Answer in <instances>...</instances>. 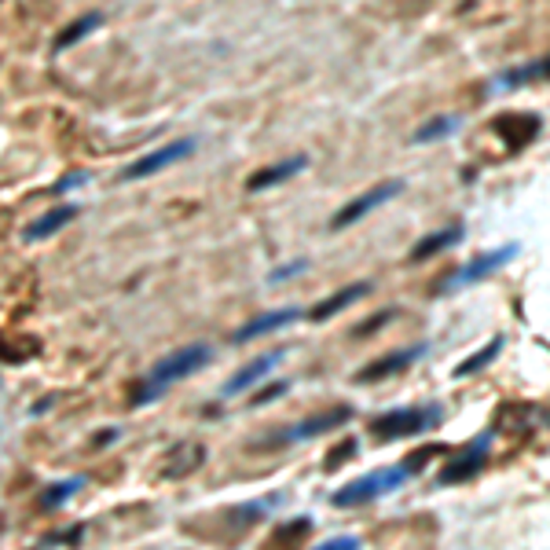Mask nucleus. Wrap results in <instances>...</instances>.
Here are the masks:
<instances>
[{
	"label": "nucleus",
	"mask_w": 550,
	"mask_h": 550,
	"mask_svg": "<svg viewBox=\"0 0 550 550\" xmlns=\"http://www.w3.org/2000/svg\"><path fill=\"white\" fill-rule=\"evenodd\" d=\"M462 238H466V227H462V224H451V227L429 231L426 238H418V242L411 246V253H407V264H422V260H429V257H437V253H444V249L459 246Z\"/></svg>",
	"instance_id": "obj_15"
},
{
	"label": "nucleus",
	"mask_w": 550,
	"mask_h": 550,
	"mask_svg": "<svg viewBox=\"0 0 550 550\" xmlns=\"http://www.w3.org/2000/svg\"><path fill=\"white\" fill-rule=\"evenodd\" d=\"M532 81H550V56H546V59H532V63H524V67H517V70L499 74V78L492 81V92H513V89L532 85Z\"/></svg>",
	"instance_id": "obj_17"
},
{
	"label": "nucleus",
	"mask_w": 550,
	"mask_h": 550,
	"mask_svg": "<svg viewBox=\"0 0 550 550\" xmlns=\"http://www.w3.org/2000/svg\"><path fill=\"white\" fill-rule=\"evenodd\" d=\"M81 539H85V524H67L59 532H48L41 539V546H78Z\"/></svg>",
	"instance_id": "obj_23"
},
{
	"label": "nucleus",
	"mask_w": 550,
	"mask_h": 550,
	"mask_svg": "<svg viewBox=\"0 0 550 550\" xmlns=\"http://www.w3.org/2000/svg\"><path fill=\"white\" fill-rule=\"evenodd\" d=\"M305 169H309V154H291V158L275 162V165L257 169V173L246 180V191H249V195H260V191H268V187H280V184L294 180V176L305 173Z\"/></svg>",
	"instance_id": "obj_10"
},
{
	"label": "nucleus",
	"mask_w": 550,
	"mask_h": 550,
	"mask_svg": "<svg viewBox=\"0 0 550 550\" xmlns=\"http://www.w3.org/2000/svg\"><path fill=\"white\" fill-rule=\"evenodd\" d=\"M209 360H213V349H209L206 342H191V345H184V349L169 353V356H165V360H158V364L147 371V378L132 389L129 407H147V404H154V400H158L169 386H176V382L191 378V375H195V371H202Z\"/></svg>",
	"instance_id": "obj_1"
},
{
	"label": "nucleus",
	"mask_w": 550,
	"mask_h": 550,
	"mask_svg": "<svg viewBox=\"0 0 550 550\" xmlns=\"http://www.w3.org/2000/svg\"><path fill=\"white\" fill-rule=\"evenodd\" d=\"M400 191H404V180H382V184H375L371 191H364L360 198H353L349 206H342V209L331 217V231H345V227L360 224L367 213L382 209V206H386V202H393Z\"/></svg>",
	"instance_id": "obj_6"
},
{
	"label": "nucleus",
	"mask_w": 550,
	"mask_h": 550,
	"mask_svg": "<svg viewBox=\"0 0 550 550\" xmlns=\"http://www.w3.org/2000/svg\"><path fill=\"white\" fill-rule=\"evenodd\" d=\"M517 253H521V246H517V242H506V246H499V249H488V253H481V257L466 260L462 268H455V271L448 275V280H444L440 294H451V291H462V287H473V283L488 280V275L502 271V268H506Z\"/></svg>",
	"instance_id": "obj_4"
},
{
	"label": "nucleus",
	"mask_w": 550,
	"mask_h": 550,
	"mask_svg": "<svg viewBox=\"0 0 550 550\" xmlns=\"http://www.w3.org/2000/svg\"><path fill=\"white\" fill-rule=\"evenodd\" d=\"M389 320H397V309H386L382 316H375V320H367V323H360V327H356L353 334H356V338H360V334H375V331H378L382 323H389Z\"/></svg>",
	"instance_id": "obj_30"
},
{
	"label": "nucleus",
	"mask_w": 550,
	"mask_h": 550,
	"mask_svg": "<svg viewBox=\"0 0 550 550\" xmlns=\"http://www.w3.org/2000/svg\"><path fill=\"white\" fill-rule=\"evenodd\" d=\"M349 418H353V407H349V404H342V407H327V411H320V415H312V418H301V422L287 426L283 433H275V437H271V444H301V440L323 437V433H331V429H342Z\"/></svg>",
	"instance_id": "obj_7"
},
{
	"label": "nucleus",
	"mask_w": 550,
	"mask_h": 550,
	"mask_svg": "<svg viewBox=\"0 0 550 550\" xmlns=\"http://www.w3.org/2000/svg\"><path fill=\"white\" fill-rule=\"evenodd\" d=\"M78 213H81V206H78V202H74V206H56L52 213L37 217V220H34V224H30V227L23 231V238H26V242H41V238H52V235H56V231H63V227H67V224H70V220H74Z\"/></svg>",
	"instance_id": "obj_18"
},
{
	"label": "nucleus",
	"mask_w": 550,
	"mask_h": 550,
	"mask_svg": "<svg viewBox=\"0 0 550 550\" xmlns=\"http://www.w3.org/2000/svg\"><path fill=\"white\" fill-rule=\"evenodd\" d=\"M502 342H506V338H502V334H495V338H492V342H488L484 349H477L473 356H466L462 364H455V371H451V378H470V375H477V371H484V367H492V364H495V356L502 353Z\"/></svg>",
	"instance_id": "obj_20"
},
{
	"label": "nucleus",
	"mask_w": 550,
	"mask_h": 550,
	"mask_svg": "<svg viewBox=\"0 0 550 550\" xmlns=\"http://www.w3.org/2000/svg\"><path fill=\"white\" fill-rule=\"evenodd\" d=\"M195 147H198V140H191V136L173 140V143H165V147H158V151H151V154L136 158L132 165H125L118 176H122V180H143V176H154V173H162L165 165H173V162H180V158L195 154Z\"/></svg>",
	"instance_id": "obj_8"
},
{
	"label": "nucleus",
	"mask_w": 550,
	"mask_h": 550,
	"mask_svg": "<svg viewBox=\"0 0 550 550\" xmlns=\"http://www.w3.org/2000/svg\"><path fill=\"white\" fill-rule=\"evenodd\" d=\"M81 184H89V173L81 169V173H67V176H59L52 187H48V195L52 198H59V195H67V191H78Z\"/></svg>",
	"instance_id": "obj_25"
},
{
	"label": "nucleus",
	"mask_w": 550,
	"mask_h": 550,
	"mask_svg": "<svg viewBox=\"0 0 550 550\" xmlns=\"http://www.w3.org/2000/svg\"><path fill=\"white\" fill-rule=\"evenodd\" d=\"M309 268V260H294V264H283V268H275L271 275H268V283H287L291 275H301Z\"/></svg>",
	"instance_id": "obj_27"
},
{
	"label": "nucleus",
	"mask_w": 550,
	"mask_h": 550,
	"mask_svg": "<svg viewBox=\"0 0 550 550\" xmlns=\"http://www.w3.org/2000/svg\"><path fill=\"white\" fill-rule=\"evenodd\" d=\"M492 440H495V429H488V433H481V437H473L466 448H459L451 459H448V466L437 473V484L440 488H448V484H462V481H473L481 470H484V462H488V455H492Z\"/></svg>",
	"instance_id": "obj_5"
},
{
	"label": "nucleus",
	"mask_w": 550,
	"mask_h": 550,
	"mask_svg": "<svg viewBox=\"0 0 550 550\" xmlns=\"http://www.w3.org/2000/svg\"><path fill=\"white\" fill-rule=\"evenodd\" d=\"M100 26H103V16H100V12H89V16L74 19V23H70V26H67V30H63L56 41H52V52L59 56V52H67V48L81 45V41H85V37H92Z\"/></svg>",
	"instance_id": "obj_19"
},
{
	"label": "nucleus",
	"mask_w": 550,
	"mask_h": 550,
	"mask_svg": "<svg viewBox=\"0 0 550 550\" xmlns=\"http://www.w3.org/2000/svg\"><path fill=\"white\" fill-rule=\"evenodd\" d=\"M415 473H418V466H415L411 459H407V462H400V466H386V470L364 473V477L349 481L345 488H338V492L331 495V506H338V510H356V506H367V502H375V499H382V495H389V492L404 488V484H407Z\"/></svg>",
	"instance_id": "obj_2"
},
{
	"label": "nucleus",
	"mask_w": 550,
	"mask_h": 550,
	"mask_svg": "<svg viewBox=\"0 0 550 550\" xmlns=\"http://www.w3.org/2000/svg\"><path fill=\"white\" fill-rule=\"evenodd\" d=\"M426 353H429L426 342H418V345H411V349H393V353L378 356L375 364H367V367L356 375V386H367V382H382V378H389V375H400V371H407L415 360H422Z\"/></svg>",
	"instance_id": "obj_9"
},
{
	"label": "nucleus",
	"mask_w": 550,
	"mask_h": 550,
	"mask_svg": "<svg viewBox=\"0 0 550 550\" xmlns=\"http://www.w3.org/2000/svg\"><path fill=\"white\" fill-rule=\"evenodd\" d=\"M305 532H312V517H298V521H291L283 528H275V543H294Z\"/></svg>",
	"instance_id": "obj_24"
},
{
	"label": "nucleus",
	"mask_w": 550,
	"mask_h": 550,
	"mask_svg": "<svg viewBox=\"0 0 550 550\" xmlns=\"http://www.w3.org/2000/svg\"><path fill=\"white\" fill-rule=\"evenodd\" d=\"M287 389H291V382H271V386H264V389H260V393L249 400V407H264V404H271L275 397H283Z\"/></svg>",
	"instance_id": "obj_26"
},
{
	"label": "nucleus",
	"mask_w": 550,
	"mask_h": 550,
	"mask_svg": "<svg viewBox=\"0 0 550 550\" xmlns=\"http://www.w3.org/2000/svg\"><path fill=\"white\" fill-rule=\"evenodd\" d=\"M85 488V477L78 473V477H63V481H56V484H48L45 492H41V510H59L67 499H74L78 492Z\"/></svg>",
	"instance_id": "obj_22"
},
{
	"label": "nucleus",
	"mask_w": 550,
	"mask_h": 550,
	"mask_svg": "<svg viewBox=\"0 0 550 550\" xmlns=\"http://www.w3.org/2000/svg\"><path fill=\"white\" fill-rule=\"evenodd\" d=\"M492 132H499L513 151H521L524 143H532L539 136V118L535 114H499L492 122Z\"/></svg>",
	"instance_id": "obj_13"
},
{
	"label": "nucleus",
	"mask_w": 550,
	"mask_h": 550,
	"mask_svg": "<svg viewBox=\"0 0 550 550\" xmlns=\"http://www.w3.org/2000/svg\"><path fill=\"white\" fill-rule=\"evenodd\" d=\"M305 316V309H298V305H287V309H275V312H264V316H257V320H249V323H242L238 331H235V338H231V345H242V342H253V338H260V334H271V331H280V327H291V323H298Z\"/></svg>",
	"instance_id": "obj_11"
},
{
	"label": "nucleus",
	"mask_w": 550,
	"mask_h": 550,
	"mask_svg": "<svg viewBox=\"0 0 550 550\" xmlns=\"http://www.w3.org/2000/svg\"><path fill=\"white\" fill-rule=\"evenodd\" d=\"M356 546H360L356 535H331V539H323L316 550H356Z\"/></svg>",
	"instance_id": "obj_29"
},
{
	"label": "nucleus",
	"mask_w": 550,
	"mask_h": 550,
	"mask_svg": "<svg viewBox=\"0 0 550 550\" xmlns=\"http://www.w3.org/2000/svg\"><path fill=\"white\" fill-rule=\"evenodd\" d=\"M444 422V407L440 404H429V407H397V411H386L371 422L375 437L378 440H404V437H418L426 429H437Z\"/></svg>",
	"instance_id": "obj_3"
},
{
	"label": "nucleus",
	"mask_w": 550,
	"mask_h": 550,
	"mask_svg": "<svg viewBox=\"0 0 550 550\" xmlns=\"http://www.w3.org/2000/svg\"><path fill=\"white\" fill-rule=\"evenodd\" d=\"M349 455H356V440H342V448H334V451L327 455V470H334V466L349 462Z\"/></svg>",
	"instance_id": "obj_28"
},
{
	"label": "nucleus",
	"mask_w": 550,
	"mask_h": 550,
	"mask_svg": "<svg viewBox=\"0 0 550 550\" xmlns=\"http://www.w3.org/2000/svg\"><path fill=\"white\" fill-rule=\"evenodd\" d=\"M202 462H206V448H202L198 440H184V444L169 448V455H165V462H162V477H165V481H180V477L195 473Z\"/></svg>",
	"instance_id": "obj_14"
},
{
	"label": "nucleus",
	"mask_w": 550,
	"mask_h": 550,
	"mask_svg": "<svg viewBox=\"0 0 550 550\" xmlns=\"http://www.w3.org/2000/svg\"><path fill=\"white\" fill-rule=\"evenodd\" d=\"M283 360V349H271V353H264V356H257V360H249L238 375H231L227 378V386L220 389V397H238V393H246L249 386H257V382H264L268 375H271V367Z\"/></svg>",
	"instance_id": "obj_12"
},
{
	"label": "nucleus",
	"mask_w": 550,
	"mask_h": 550,
	"mask_svg": "<svg viewBox=\"0 0 550 550\" xmlns=\"http://www.w3.org/2000/svg\"><path fill=\"white\" fill-rule=\"evenodd\" d=\"M459 129H462V118H459V114H440V118L426 122V125L411 136V143H440V140L455 136Z\"/></svg>",
	"instance_id": "obj_21"
},
{
	"label": "nucleus",
	"mask_w": 550,
	"mask_h": 550,
	"mask_svg": "<svg viewBox=\"0 0 550 550\" xmlns=\"http://www.w3.org/2000/svg\"><path fill=\"white\" fill-rule=\"evenodd\" d=\"M371 294V283L367 280H360V283H349L345 291H338V294H331V298H323L320 305H312L305 316L312 320V323H327L331 316H338L342 309H349V305H356L360 298H367Z\"/></svg>",
	"instance_id": "obj_16"
}]
</instances>
